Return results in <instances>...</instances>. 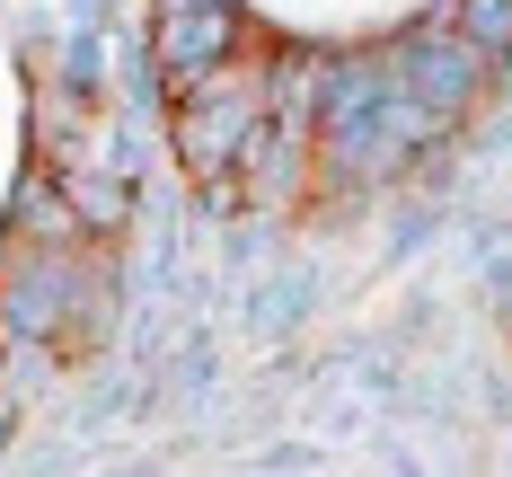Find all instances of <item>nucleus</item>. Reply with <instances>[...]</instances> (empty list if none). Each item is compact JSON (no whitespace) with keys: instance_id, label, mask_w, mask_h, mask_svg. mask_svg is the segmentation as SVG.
<instances>
[{"instance_id":"1","label":"nucleus","mask_w":512,"mask_h":477,"mask_svg":"<svg viewBox=\"0 0 512 477\" xmlns=\"http://www.w3.org/2000/svg\"><path fill=\"white\" fill-rule=\"evenodd\" d=\"M460 18V45L486 53V62H512V0H451Z\"/></svg>"}]
</instances>
